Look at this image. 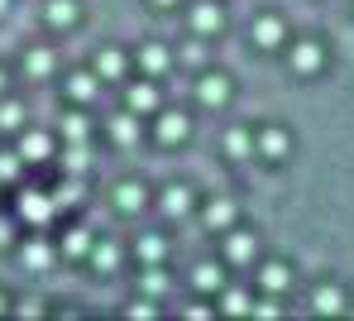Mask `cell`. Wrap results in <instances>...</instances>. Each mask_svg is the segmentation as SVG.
<instances>
[{
    "label": "cell",
    "mask_w": 354,
    "mask_h": 321,
    "mask_svg": "<svg viewBox=\"0 0 354 321\" xmlns=\"http://www.w3.org/2000/svg\"><path fill=\"white\" fill-rule=\"evenodd\" d=\"M86 158H91V154H86V139H67V149H62V168L82 178V173H86Z\"/></svg>",
    "instance_id": "cell-30"
},
{
    "label": "cell",
    "mask_w": 354,
    "mask_h": 321,
    "mask_svg": "<svg viewBox=\"0 0 354 321\" xmlns=\"http://www.w3.org/2000/svg\"><path fill=\"white\" fill-rule=\"evenodd\" d=\"M0 129H24V106L19 101H0Z\"/></svg>",
    "instance_id": "cell-34"
},
{
    "label": "cell",
    "mask_w": 354,
    "mask_h": 321,
    "mask_svg": "<svg viewBox=\"0 0 354 321\" xmlns=\"http://www.w3.org/2000/svg\"><path fill=\"white\" fill-rule=\"evenodd\" d=\"M153 5H158V10H173V5H182V0H153Z\"/></svg>",
    "instance_id": "cell-40"
},
{
    "label": "cell",
    "mask_w": 354,
    "mask_h": 321,
    "mask_svg": "<svg viewBox=\"0 0 354 321\" xmlns=\"http://www.w3.org/2000/svg\"><path fill=\"white\" fill-rule=\"evenodd\" d=\"M24 173V158L19 154H0V183H15Z\"/></svg>",
    "instance_id": "cell-35"
},
{
    "label": "cell",
    "mask_w": 354,
    "mask_h": 321,
    "mask_svg": "<svg viewBox=\"0 0 354 321\" xmlns=\"http://www.w3.org/2000/svg\"><path fill=\"white\" fill-rule=\"evenodd\" d=\"M0 91H5V72H0Z\"/></svg>",
    "instance_id": "cell-42"
},
{
    "label": "cell",
    "mask_w": 354,
    "mask_h": 321,
    "mask_svg": "<svg viewBox=\"0 0 354 321\" xmlns=\"http://www.w3.org/2000/svg\"><path fill=\"white\" fill-rule=\"evenodd\" d=\"M235 216H239V206L230 201V196H211V201H206V211H201L206 230H216V235H221V230H230V226H235Z\"/></svg>",
    "instance_id": "cell-12"
},
{
    "label": "cell",
    "mask_w": 354,
    "mask_h": 321,
    "mask_svg": "<svg viewBox=\"0 0 354 321\" xmlns=\"http://www.w3.org/2000/svg\"><path fill=\"white\" fill-rule=\"evenodd\" d=\"M82 201V183H77V173H67V183H58V192H53V206H77Z\"/></svg>",
    "instance_id": "cell-33"
},
{
    "label": "cell",
    "mask_w": 354,
    "mask_h": 321,
    "mask_svg": "<svg viewBox=\"0 0 354 321\" xmlns=\"http://www.w3.org/2000/svg\"><path fill=\"white\" fill-rule=\"evenodd\" d=\"M62 91H67L72 106H91V101L101 96V77H96V72H72V77L62 82Z\"/></svg>",
    "instance_id": "cell-10"
},
{
    "label": "cell",
    "mask_w": 354,
    "mask_h": 321,
    "mask_svg": "<svg viewBox=\"0 0 354 321\" xmlns=\"http://www.w3.org/2000/svg\"><path fill=\"white\" fill-rule=\"evenodd\" d=\"M168 288H173L168 268H163V264H144V273H139V293L158 302V297H168Z\"/></svg>",
    "instance_id": "cell-17"
},
{
    "label": "cell",
    "mask_w": 354,
    "mask_h": 321,
    "mask_svg": "<svg viewBox=\"0 0 354 321\" xmlns=\"http://www.w3.org/2000/svg\"><path fill=\"white\" fill-rule=\"evenodd\" d=\"M124 312H129V317H158V302H153V297H134Z\"/></svg>",
    "instance_id": "cell-36"
},
{
    "label": "cell",
    "mask_w": 354,
    "mask_h": 321,
    "mask_svg": "<svg viewBox=\"0 0 354 321\" xmlns=\"http://www.w3.org/2000/svg\"><path fill=\"white\" fill-rule=\"evenodd\" d=\"M124 67H129L124 48H101V53H96V63H91V72H96L101 82H120V77H124Z\"/></svg>",
    "instance_id": "cell-19"
},
{
    "label": "cell",
    "mask_w": 354,
    "mask_h": 321,
    "mask_svg": "<svg viewBox=\"0 0 354 321\" xmlns=\"http://www.w3.org/2000/svg\"><path fill=\"white\" fill-rule=\"evenodd\" d=\"M24 72L29 77H48L53 72V48H29L24 53Z\"/></svg>",
    "instance_id": "cell-31"
},
{
    "label": "cell",
    "mask_w": 354,
    "mask_h": 321,
    "mask_svg": "<svg viewBox=\"0 0 354 321\" xmlns=\"http://www.w3.org/2000/svg\"><path fill=\"white\" fill-rule=\"evenodd\" d=\"M58 129H62V139H86V134H91V120H86L82 111H67Z\"/></svg>",
    "instance_id": "cell-32"
},
{
    "label": "cell",
    "mask_w": 354,
    "mask_h": 321,
    "mask_svg": "<svg viewBox=\"0 0 354 321\" xmlns=\"http://www.w3.org/2000/svg\"><path fill=\"white\" fill-rule=\"evenodd\" d=\"M106 134H111V144H120V149H129V144H139V116L134 111H120V116H111V125H106Z\"/></svg>",
    "instance_id": "cell-13"
},
{
    "label": "cell",
    "mask_w": 354,
    "mask_h": 321,
    "mask_svg": "<svg viewBox=\"0 0 354 321\" xmlns=\"http://www.w3.org/2000/svg\"><path fill=\"white\" fill-rule=\"evenodd\" d=\"M19 259H24V268H34V273H44L53 259H58V250L48 245V240H24L19 245Z\"/></svg>",
    "instance_id": "cell-22"
},
{
    "label": "cell",
    "mask_w": 354,
    "mask_h": 321,
    "mask_svg": "<svg viewBox=\"0 0 354 321\" xmlns=\"http://www.w3.org/2000/svg\"><path fill=\"white\" fill-rule=\"evenodd\" d=\"M187 24H192V34L211 39V34H221V29H225V10H221L216 0H196V5H192V15H187Z\"/></svg>",
    "instance_id": "cell-1"
},
{
    "label": "cell",
    "mask_w": 354,
    "mask_h": 321,
    "mask_svg": "<svg viewBox=\"0 0 354 321\" xmlns=\"http://www.w3.org/2000/svg\"><path fill=\"white\" fill-rule=\"evenodd\" d=\"M67 259H86V250H91V230L86 226H72L67 235H62V245H58Z\"/></svg>",
    "instance_id": "cell-27"
},
{
    "label": "cell",
    "mask_w": 354,
    "mask_h": 321,
    "mask_svg": "<svg viewBox=\"0 0 354 321\" xmlns=\"http://www.w3.org/2000/svg\"><path fill=\"white\" fill-rule=\"evenodd\" d=\"M15 154L24 158V168H29V163H44V158H53V134H48V129H19Z\"/></svg>",
    "instance_id": "cell-2"
},
{
    "label": "cell",
    "mask_w": 354,
    "mask_h": 321,
    "mask_svg": "<svg viewBox=\"0 0 354 321\" xmlns=\"http://www.w3.org/2000/svg\"><path fill=\"white\" fill-rule=\"evenodd\" d=\"M134 259H139V264H163V259H168V240H163V235H139Z\"/></svg>",
    "instance_id": "cell-26"
},
{
    "label": "cell",
    "mask_w": 354,
    "mask_h": 321,
    "mask_svg": "<svg viewBox=\"0 0 354 321\" xmlns=\"http://www.w3.org/2000/svg\"><path fill=\"white\" fill-rule=\"evenodd\" d=\"M144 206H149V187H144V183H120V187H115V211L139 216Z\"/></svg>",
    "instance_id": "cell-20"
},
{
    "label": "cell",
    "mask_w": 354,
    "mask_h": 321,
    "mask_svg": "<svg viewBox=\"0 0 354 321\" xmlns=\"http://www.w3.org/2000/svg\"><path fill=\"white\" fill-rule=\"evenodd\" d=\"M5 10H10V0H0V15H5Z\"/></svg>",
    "instance_id": "cell-41"
},
{
    "label": "cell",
    "mask_w": 354,
    "mask_h": 321,
    "mask_svg": "<svg viewBox=\"0 0 354 321\" xmlns=\"http://www.w3.org/2000/svg\"><path fill=\"white\" fill-rule=\"evenodd\" d=\"M0 312H5V297H0Z\"/></svg>",
    "instance_id": "cell-43"
},
{
    "label": "cell",
    "mask_w": 354,
    "mask_h": 321,
    "mask_svg": "<svg viewBox=\"0 0 354 321\" xmlns=\"http://www.w3.org/2000/svg\"><path fill=\"white\" fill-rule=\"evenodd\" d=\"M249 312H254V317H278V302L263 293V297H254V307H249Z\"/></svg>",
    "instance_id": "cell-37"
},
{
    "label": "cell",
    "mask_w": 354,
    "mask_h": 321,
    "mask_svg": "<svg viewBox=\"0 0 354 321\" xmlns=\"http://www.w3.org/2000/svg\"><path fill=\"white\" fill-rule=\"evenodd\" d=\"M259 288H263L268 297H283V293L292 288V268H288L283 259H273V264H263V273H259Z\"/></svg>",
    "instance_id": "cell-14"
},
{
    "label": "cell",
    "mask_w": 354,
    "mask_h": 321,
    "mask_svg": "<svg viewBox=\"0 0 354 321\" xmlns=\"http://www.w3.org/2000/svg\"><path fill=\"white\" fill-rule=\"evenodd\" d=\"M225 154H230L235 163H244V158H254V129H244V125L225 129Z\"/></svg>",
    "instance_id": "cell-24"
},
{
    "label": "cell",
    "mask_w": 354,
    "mask_h": 321,
    "mask_svg": "<svg viewBox=\"0 0 354 321\" xmlns=\"http://www.w3.org/2000/svg\"><path fill=\"white\" fill-rule=\"evenodd\" d=\"M249 39H254L259 48H268V53L283 48V44H288V24H283V15H259L254 29H249Z\"/></svg>",
    "instance_id": "cell-5"
},
{
    "label": "cell",
    "mask_w": 354,
    "mask_h": 321,
    "mask_svg": "<svg viewBox=\"0 0 354 321\" xmlns=\"http://www.w3.org/2000/svg\"><path fill=\"white\" fill-rule=\"evenodd\" d=\"M192 134V120L182 116V111H158V120H153V139L163 144V149H173Z\"/></svg>",
    "instance_id": "cell-7"
},
{
    "label": "cell",
    "mask_w": 354,
    "mask_h": 321,
    "mask_svg": "<svg viewBox=\"0 0 354 321\" xmlns=\"http://www.w3.org/2000/svg\"><path fill=\"white\" fill-rule=\"evenodd\" d=\"M311 307H316V312H326V317L345 312V293H340V283H321V288H316V297H311Z\"/></svg>",
    "instance_id": "cell-25"
},
{
    "label": "cell",
    "mask_w": 354,
    "mask_h": 321,
    "mask_svg": "<svg viewBox=\"0 0 354 321\" xmlns=\"http://www.w3.org/2000/svg\"><path fill=\"white\" fill-rule=\"evenodd\" d=\"M173 67V48H163V44H144L139 48V72L144 77H163Z\"/></svg>",
    "instance_id": "cell-18"
},
{
    "label": "cell",
    "mask_w": 354,
    "mask_h": 321,
    "mask_svg": "<svg viewBox=\"0 0 354 321\" xmlns=\"http://www.w3.org/2000/svg\"><path fill=\"white\" fill-rule=\"evenodd\" d=\"M196 101H201L206 111H221V106L230 101V77H221V72H201V77H196Z\"/></svg>",
    "instance_id": "cell-6"
},
{
    "label": "cell",
    "mask_w": 354,
    "mask_h": 321,
    "mask_svg": "<svg viewBox=\"0 0 354 321\" xmlns=\"http://www.w3.org/2000/svg\"><path fill=\"white\" fill-rule=\"evenodd\" d=\"M158 211H163L168 221H182V216L192 211V187H182V183L163 187V196H158Z\"/></svg>",
    "instance_id": "cell-16"
},
{
    "label": "cell",
    "mask_w": 354,
    "mask_h": 321,
    "mask_svg": "<svg viewBox=\"0 0 354 321\" xmlns=\"http://www.w3.org/2000/svg\"><path fill=\"white\" fill-rule=\"evenodd\" d=\"M225 235V264H249V259L259 255V240H254V230H221Z\"/></svg>",
    "instance_id": "cell-11"
},
{
    "label": "cell",
    "mask_w": 354,
    "mask_h": 321,
    "mask_svg": "<svg viewBox=\"0 0 354 321\" xmlns=\"http://www.w3.org/2000/svg\"><path fill=\"white\" fill-rule=\"evenodd\" d=\"M192 288H196V293H221V288H225V268H221V264H211V259H206V264H196Z\"/></svg>",
    "instance_id": "cell-23"
},
{
    "label": "cell",
    "mask_w": 354,
    "mask_h": 321,
    "mask_svg": "<svg viewBox=\"0 0 354 321\" xmlns=\"http://www.w3.org/2000/svg\"><path fill=\"white\" fill-rule=\"evenodd\" d=\"M15 211H19V221H24V226H48L58 206H53V196H44V192H19Z\"/></svg>",
    "instance_id": "cell-4"
},
{
    "label": "cell",
    "mask_w": 354,
    "mask_h": 321,
    "mask_svg": "<svg viewBox=\"0 0 354 321\" xmlns=\"http://www.w3.org/2000/svg\"><path fill=\"white\" fill-rule=\"evenodd\" d=\"M216 297H221V312H235V317L254 307V293H244V288H230V283H225V288H221Z\"/></svg>",
    "instance_id": "cell-29"
},
{
    "label": "cell",
    "mask_w": 354,
    "mask_h": 321,
    "mask_svg": "<svg viewBox=\"0 0 354 321\" xmlns=\"http://www.w3.org/2000/svg\"><path fill=\"white\" fill-rule=\"evenodd\" d=\"M77 19H82V5L77 0H48L44 5V24L48 29H72Z\"/></svg>",
    "instance_id": "cell-15"
},
{
    "label": "cell",
    "mask_w": 354,
    "mask_h": 321,
    "mask_svg": "<svg viewBox=\"0 0 354 321\" xmlns=\"http://www.w3.org/2000/svg\"><path fill=\"white\" fill-rule=\"evenodd\" d=\"M206 58H211V53H206V39H201V34H192V39L177 48V63L182 67H206Z\"/></svg>",
    "instance_id": "cell-28"
},
{
    "label": "cell",
    "mask_w": 354,
    "mask_h": 321,
    "mask_svg": "<svg viewBox=\"0 0 354 321\" xmlns=\"http://www.w3.org/2000/svg\"><path fill=\"white\" fill-rule=\"evenodd\" d=\"M15 312H19V317H39V312H44V302H34V297H24V302H19Z\"/></svg>",
    "instance_id": "cell-39"
},
{
    "label": "cell",
    "mask_w": 354,
    "mask_h": 321,
    "mask_svg": "<svg viewBox=\"0 0 354 321\" xmlns=\"http://www.w3.org/2000/svg\"><path fill=\"white\" fill-rule=\"evenodd\" d=\"M158 106H163V96H158L153 77H144V82H134V86L124 91V111H134V116H153Z\"/></svg>",
    "instance_id": "cell-9"
},
{
    "label": "cell",
    "mask_w": 354,
    "mask_h": 321,
    "mask_svg": "<svg viewBox=\"0 0 354 321\" xmlns=\"http://www.w3.org/2000/svg\"><path fill=\"white\" fill-rule=\"evenodd\" d=\"M292 149V134L283 125H263V129H254V154H263L268 163H278L283 154Z\"/></svg>",
    "instance_id": "cell-3"
},
{
    "label": "cell",
    "mask_w": 354,
    "mask_h": 321,
    "mask_svg": "<svg viewBox=\"0 0 354 321\" xmlns=\"http://www.w3.org/2000/svg\"><path fill=\"white\" fill-rule=\"evenodd\" d=\"M10 245H15V221L0 216V250H10Z\"/></svg>",
    "instance_id": "cell-38"
},
{
    "label": "cell",
    "mask_w": 354,
    "mask_h": 321,
    "mask_svg": "<svg viewBox=\"0 0 354 321\" xmlns=\"http://www.w3.org/2000/svg\"><path fill=\"white\" fill-rule=\"evenodd\" d=\"M288 63H292V72L311 77V72H321V67H326V48H321L316 39H297L292 53H288Z\"/></svg>",
    "instance_id": "cell-8"
},
{
    "label": "cell",
    "mask_w": 354,
    "mask_h": 321,
    "mask_svg": "<svg viewBox=\"0 0 354 321\" xmlns=\"http://www.w3.org/2000/svg\"><path fill=\"white\" fill-rule=\"evenodd\" d=\"M86 259H91V268H96V273H115L124 255H120V245H115V240H91Z\"/></svg>",
    "instance_id": "cell-21"
}]
</instances>
